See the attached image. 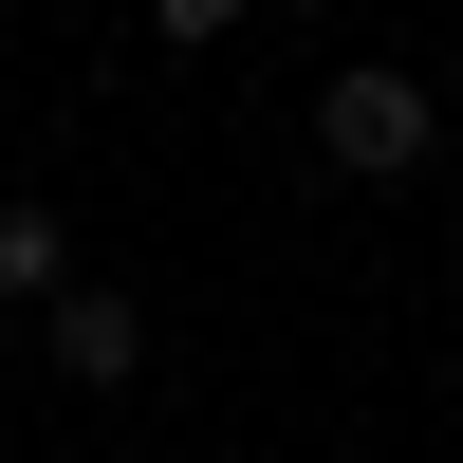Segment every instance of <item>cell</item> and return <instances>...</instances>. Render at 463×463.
Masks as SVG:
<instances>
[{
	"label": "cell",
	"mask_w": 463,
	"mask_h": 463,
	"mask_svg": "<svg viewBox=\"0 0 463 463\" xmlns=\"http://www.w3.org/2000/svg\"><path fill=\"white\" fill-rule=\"evenodd\" d=\"M37 353H56V390H130L148 371V297L130 279H74L56 316H37Z\"/></svg>",
	"instance_id": "2"
},
{
	"label": "cell",
	"mask_w": 463,
	"mask_h": 463,
	"mask_svg": "<svg viewBox=\"0 0 463 463\" xmlns=\"http://www.w3.org/2000/svg\"><path fill=\"white\" fill-rule=\"evenodd\" d=\"M56 297H74V222L37 185H0V316H56Z\"/></svg>",
	"instance_id": "3"
},
{
	"label": "cell",
	"mask_w": 463,
	"mask_h": 463,
	"mask_svg": "<svg viewBox=\"0 0 463 463\" xmlns=\"http://www.w3.org/2000/svg\"><path fill=\"white\" fill-rule=\"evenodd\" d=\"M260 0H148V37H167V56H204V37H241Z\"/></svg>",
	"instance_id": "4"
},
{
	"label": "cell",
	"mask_w": 463,
	"mask_h": 463,
	"mask_svg": "<svg viewBox=\"0 0 463 463\" xmlns=\"http://www.w3.org/2000/svg\"><path fill=\"white\" fill-rule=\"evenodd\" d=\"M427 148H445V93H427V74H390V56H353V74L316 93V167H334V185H408Z\"/></svg>",
	"instance_id": "1"
},
{
	"label": "cell",
	"mask_w": 463,
	"mask_h": 463,
	"mask_svg": "<svg viewBox=\"0 0 463 463\" xmlns=\"http://www.w3.org/2000/svg\"><path fill=\"white\" fill-rule=\"evenodd\" d=\"M279 19H334V0H279Z\"/></svg>",
	"instance_id": "5"
}]
</instances>
